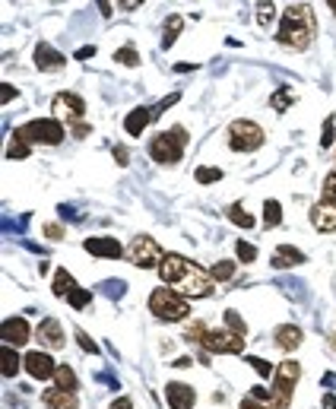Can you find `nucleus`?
<instances>
[{
    "label": "nucleus",
    "mask_w": 336,
    "mask_h": 409,
    "mask_svg": "<svg viewBox=\"0 0 336 409\" xmlns=\"http://www.w3.org/2000/svg\"><path fill=\"white\" fill-rule=\"evenodd\" d=\"M159 276L178 295H184V298H206V295H213V276L206 270H200L197 263H190L188 257H181V254H165L162 263H159Z\"/></svg>",
    "instance_id": "nucleus-1"
},
{
    "label": "nucleus",
    "mask_w": 336,
    "mask_h": 409,
    "mask_svg": "<svg viewBox=\"0 0 336 409\" xmlns=\"http://www.w3.org/2000/svg\"><path fill=\"white\" fill-rule=\"evenodd\" d=\"M314 35H317V23H314L311 7H308V3H289L282 19H279V29H276L279 45L295 48V51H308Z\"/></svg>",
    "instance_id": "nucleus-2"
},
{
    "label": "nucleus",
    "mask_w": 336,
    "mask_h": 409,
    "mask_svg": "<svg viewBox=\"0 0 336 409\" xmlns=\"http://www.w3.org/2000/svg\"><path fill=\"white\" fill-rule=\"evenodd\" d=\"M188 143H190V133L178 124V127H172V131H162V133L153 137V143H149V156H153V162L156 165H178Z\"/></svg>",
    "instance_id": "nucleus-3"
},
{
    "label": "nucleus",
    "mask_w": 336,
    "mask_h": 409,
    "mask_svg": "<svg viewBox=\"0 0 336 409\" xmlns=\"http://www.w3.org/2000/svg\"><path fill=\"white\" fill-rule=\"evenodd\" d=\"M149 311H153V318L165 320V324H178V320H184L190 314V305L172 286H159L149 292Z\"/></svg>",
    "instance_id": "nucleus-4"
},
{
    "label": "nucleus",
    "mask_w": 336,
    "mask_h": 409,
    "mask_svg": "<svg viewBox=\"0 0 336 409\" xmlns=\"http://www.w3.org/2000/svg\"><path fill=\"white\" fill-rule=\"evenodd\" d=\"M302 377V365L295 359H286L273 371V390H270V406L273 409H289L292 406V393Z\"/></svg>",
    "instance_id": "nucleus-5"
},
{
    "label": "nucleus",
    "mask_w": 336,
    "mask_h": 409,
    "mask_svg": "<svg viewBox=\"0 0 336 409\" xmlns=\"http://www.w3.org/2000/svg\"><path fill=\"white\" fill-rule=\"evenodd\" d=\"M16 137L25 140L29 146H35V143H41V146H58V143H64L67 131H64V121H58V118H35V121L16 127Z\"/></svg>",
    "instance_id": "nucleus-6"
},
{
    "label": "nucleus",
    "mask_w": 336,
    "mask_h": 409,
    "mask_svg": "<svg viewBox=\"0 0 336 409\" xmlns=\"http://www.w3.org/2000/svg\"><path fill=\"white\" fill-rule=\"evenodd\" d=\"M263 127L257 121H247V118H238V121L229 124V149L232 153H254V149L263 146Z\"/></svg>",
    "instance_id": "nucleus-7"
},
{
    "label": "nucleus",
    "mask_w": 336,
    "mask_h": 409,
    "mask_svg": "<svg viewBox=\"0 0 336 409\" xmlns=\"http://www.w3.org/2000/svg\"><path fill=\"white\" fill-rule=\"evenodd\" d=\"M162 247L156 245V238H149V235H137L127 245V261L137 267V270H153V267H159L162 263Z\"/></svg>",
    "instance_id": "nucleus-8"
},
{
    "label": "nucleus",
    "mask_w": 336,
    "mask_h": 409,
    "mask_svg": "<svg viewBox=\"0 0 336 409\" xmlns=\"http://www.w3.org/2000/svg\"><path fill=\"white\" fill-rule=\"evenodd\" d=\"M245 340L247 336L235 333L232 327H216V330H206L203 336V349L206 352H229V355H241L245 352Z\"/></svg>",
    "instance_id": "nucleus-9"
},
{
    "label": "nucleus",
    "mask_w": 336,
    "mask_h": 409,
    "mask_svg": "<svg viewBox=\"0 0 336 409\" xmlns=\"http://www.w3.org/2000/svg\"><path fill=\"white\" fill-rule=\"evenodd\" d=\"M51 111L64 124H80V118L86 115V102L76 92H58V96L51 98Z\"/></svg>",
    "instance_id": "nucleus-10"
},
{
    "label": "nucleus",
    "mask_w": 336,
    "mask_h": 409,
    "mask_svg": "<svg viewBox=\"0 0 336 409\" xmlns=\"http://www.w3.org/2000/svg\"><path fill=\"white\" fill-rule=\"evenodd\" d=\"M82 247H86L92 257H99V261H117V257H127V247H124L117 238H108V235L86 238Z\"/></svg>",
    "instance_id": "nucleus-11"
},
{
    "label": "nucleus",
    "mask_w": 336,
    "mask_h": 409,
    "mask_svg": "<svg viewBox=\"0 0 336 409\" xmlns=\"http://www.w3.org/2000/svg\"><path fill=\"white\" fill-rule=\"evenodd\" d=\"M23 365H25V371H29V377H32V381H48V377H54V371H58L54 359H51L45 349L29 352V355L23 359Z\"/></svg>",
    "instance_id": "nucleus-12"
},
{
    "label": "nucleus",
    "mask_w": 336,
    "mask_h": 409,
    "mask_svg": "<svg viewBox=\"0 0 336 409\" xmlns=\"http://www.w3.org/2000/svg\"><path fill=\"white\" fill-rule=\"evenodd\" d=\"M165 400H168V409H194L197 393H194L190 384H184V381H168V384H165Z\"/></svg>",
    "instance_id": "nucleus-13"
},
{
    "label": "nucleus",
    "mask_w": 336,
    "mask_h": 409,
    "mask_svg": "<svg viewBox=\"0 0 336 409\" xmlns=\"http://www.w3.org/2000/svg\"><path fill=\"white\" fill-rule=\"evenodd\" d=\"M35 336H38V343L48 346V349H64V343H67L64 327H60V320H54V318L41 320L38 327H35Z\"/></svg>",
    "instance_id": "nucleus-14"
},
{
    "label": "nucleus",
    "mask_w": 336,
    "mask_h": 409,
    "mask_svg": "<svg viewBox=\"0 0 336 409\" xmlns=\"http://www.w3.org/2000/svg\"><path fill=\"white\" fill-rule=\"evenodd\" d=\"M308 216H311V225L317 232H324V235L336 232V203H330V200H317Z\"/></svg>",
    "instance_id": "nucleus-15"
},
{
    "label": "nucleus",
    "mask_w": 336,
    "mask_h": 409,
    "mask_svg": "<svg viewBox=\"0 0 336 409\" xmlns=\"http://www.w3.org/2000/svg\"><path fill=\"white\" fill-rule=\"evenodd\" d=\"M0 336H3V343L7 346H25L29 343V336H32V330H29V324H25V318H7L3 320V327H0Z\"/></svg>",
    "instance_id": "nucleus-16"
},
{
    "label": "nucleus",
    "mask_w": 336,
    "mask_h": 409,
    "mask_svg": "<svg viewBox=\"0 0 336 409\" xmlns=\"http://www.w3.org/2000/svg\"><path fill=\"white\" fill-rule=\"evenodd\" d=\"M64 64H67V54H60L58 48H51L48 41L35 45V67L38 70H60Z\"/></svg>",
    "instance_id": "nucleus-17"
},
{
    "label": "nucleus",
    "mask_w": 336,
    "mask_h": 409,
    "mask_svg": "<svg viewBox=\"0 0 336 409\" xmlns=\"http://www.w3.org/2000/svg\"><path fill=\"white\" fill-rule=\"evenodd\" d=\"M302 340H304V333H302L298 324H279L276 333H273V343H276L282 352H295L298 346H302Z\"/></svg>",
    "instance_id": "nucleus-18"
},
{
    "label": "nucleus",
    "mask_w": 336,
    "mask_h": 409,
    "mask_svg": "<svg viewBox=\"0 0 336 409\" xmlns=\"http://www.w3.org/2000/svg\"><path fill=\"white\" fill-rule=\"evenodd\" d=\"M308 257H304V251H298L295 245H279L276 254L270 257V267H276V270H286V267H298V263H304Z\"/></svg>",
    "instance_id": "nucleus-19"
},
{
    "label": "nucleus",
    "mask_w": 336,
    "mask_h": 409,
    "mask_svg": "<svg viewBox=\"0 0 336 409\" xmlns=\"http://www.w3.org/2000/svg\"><path fill=\"white\" fill-rule=\"evenodd\" d=\"M41 403L48 409H80L74 390H60V387H51V390L41 393Z\"/></svg>",
    "instance_id": "nucleus-20"
},
{
    "label": "nucleus",
    "mask_w": 336,
    "mask_h": 409,
    "mask_svg": "<svg viewBox=\"0 0 336 409\" xmlns=\"http://www.w3.org/2000/svg\"><path fill=\"white\" fill-rule=\"evenodd\" d=\"M153 118H156V115H153L149 108H143V105L133 108L131 115L124 118V131L131 133V137H143V131L149 127V121H153Z\"/></svg>",
    "instance_id": "nucleus-21"
},
{
    "label": "nucleus",
    "mask_w": 336,
    "mask_h": 409,
    "mask_svg": "<svg viewBox=\"0 0 336 409\" xmlns=\"http://www.w3.org/2000/svg\"><path fill=\"white\" fill-rule=\"evenodd\" d=\"M181 29H184V16H178V13H172V16L165 19V25H162V48L168 51L178 41V35H181Z\"/></svg>",
    "instance_id": "nucleus-22"
},
{
    "label": "nucleus",
    "mask_w": 336,
    "mask_h": 409,
    "mask_svg": "<svg viewBox=\"0 0 336 409\" xmlns=\"http://www.w3.org/2000/svg\"><path fill=\"white\" fill-rule=\"evenodd\" d=\"M54 387H60V390H80V381H76V371L70 368V365H58V371H54Z\"/></svg>",
    "instance_id": "nucleus-23"
},
{
    "label": "nucleus",
    "mask_w": 336,
    "mask_h": 409,
    "mask_svg": "<svg viewBox=\"0 0 336 409\" xmlns=\"http://www.w3.org/2000/svg\"><path fill=\"white\" fill-rule=\"evenodd\" d=\"M74 289H76V279L70 276L64 267H60V270H54V286H51V292L58 295V298H67V295L74 292Z\"/></svg>",
    "instance_id": "nucleus-24"
},
{
    "label": "nucleus",
    "mask_w": 336,
    "mask_h": 409,
    "mask_svg": "<svg viewBox=\"0 0 336 409\" xmlns=\"http://www.w3.org/2000/svg\"><path fill=\"white\" fill-rule=\"evenodd\" d=\"M270 105H273V111L282 115V111H289V108L295 105V92L289 89V86H279V89L270 96Z\"/></svg>",
    "instance_id": "nucleus-25"
},
{
    "label": "nucleus",
    "mask_w": 336,
    "mask_h": 409,
    "mask_svg": "<svg viewBox=\"0 0 336 409\" xmlns=\"http://www.w3.org/2000/svg\"><path fill=\"white\" fill-rule=\"evenodd\" d=\"M19 365H23V362H19V355H16V346H3V377H7V381H13V377L19 375Z\"/></svg>",
    "instance_id": "nucleus-26"
},
{
    "label": "nucleus",
    "mask_w": 336,
    "mask_h": 409,
    "mask_svg": "<svg viewBox=\"0 0 336 409\" xmlns=\"http://www.w3.org/2000/svg\"><path fill=\"white\" fill-rule=\"evenodd\" d=\"M273 19H276V3L273 0H257V25L270 29Z\"/></svg>",
    "instance_id": "nucleus-27"
},
{
    "label": "nucleus",
    "mask_w": 336,
    "mask_h": 409,
    "mask_svg": "<svg viewBox=\"0 0 336 409\" xmlns=\"http://www.w3.org/2000/svg\"><path fill=\"white\" fill-rule=\"evenodd\" d=\"M229 219L235 222L238 229H254V225H257V219L247 213V210H241V203H232L229 206Z\"/></svg>",
    "instance_id": "nucleus-28"
},
{
    "label": "nucleus",
    "mask_w": 336,
    "mask_h": 409,
    "mask_svg": "<svg viewBox=\"0 0 336 409\" xmlns=\"http://www.w3.org/2000/svg\"><path fill=\"white\" fill-rule=\"evenodd\" d=\"M279 222H282V206H279V200H267V203H263V225H267V229H276Z\"/></svg>",
    "instance_id": "nucleus-29"
},
{
    "label": "nucleus",
    "mask_w": 336,
    "mask_h": 409,
    "mask_svg": "<svg viewBox=\"0 0 336 409\" xmlns=\"http://www.w3.org/2000/svg\"><path fill=\"white\" fill-rule=\"evenodd\" d=\"M29 149H32V146L13 133V137H10V146H7V159H16V162H19V159H29Z\"/></svg>",
    "instance_id": "nucleus-30"
},
{
    "label": "nucleus",
    "mask_w": 336,
    "mask_h": 409,
    "mask_svg": "<svg viewBox=\"0 0 336 409\" xmlns=\"http://www.w3.org/2000/svg\"><path fill=\"white\" fill-rule=\"evenodd\" d=\"M67 302H70V308L82 311V308H89V305H92V292H89V289H80V286H76L74 292L67 295Z\"/></svg>",
    "instance_id": "nucleus-31"
},
{
    "label": "nucleus",
    "mask_w": 336,
    "mask_h": 409,
    "mask_svg": "<svg viewBox=\"0 0 336 409\" xmlns=\"http://www.w3.org/2000/svg\"><path fill=\"white\" fill-rule=\"evenodd\" d=\"M115 60L117 64H124V67H139V54H137L133 45H121V48L115 51Z\"/></svg>",
    "instance_id": "nucleus-32"
},
{
    "label": "nucleus",
    "mask_w": 336,
    "mask_h": 409,
    "mask_svg": "<svg viewBox=\"0 0 336 409\" xmlns=\"http://www.w3.org/2000/svg\"><path fill=\"white\" fill-rule=\"evenodd\" d=\"M194 178H197L200 184H216V181H222V168H213V165H200L197 172H194Z\"/></svg>",
    "instance_id": "nucleus-33"
},
{
    "label": "nucleus",
    "mask_w": 336,
    "mask_h": 409,
    "mask_svg": "<svg viewBox=\"0 0 336 409\" xmlns=\"http://www.w3.org/2000/svg\"><path fill=\"white\" fill-rule=\"evenodd\" d=\"M210 276H213V279H219V283H225V279H232V276H235V263H232V261H219V263H213V270H210Z\"/></svg>",
    "instance_id": "nucleus-34"
},
{
    "label": "nucleus",
    "mask_w": 336,
    "mask_h": 409,
    "mask_svg": "<svg viewBox=\"0 0 336 409\" xmlns=\"http://www.w3.org/2000/svg\"><path fill=\"white\" fill-rule=\"evenodd\" d=\"M203 336H206V324H203V320H194V324L184 327V340H188V343H203Z\"/></svg>",
    "instance_id": "nucleus-35"
},
{
    "label": "nucleus",
    "mask_w": 336,
    "mask_h": 409,
    "mask_svg": "<svg viewBox=\"0 0 336 409\" xmlns=\"http://www.w3.org/2000/svg\"><path fill=\"white\" fill-rule=\"evenodd\" d=\"M235 254H238V261H241V263H254L257 261V247L251 245V241H238Z\"/></svg>",
    "instance_id": "nucleus-36"
},
{
    "label": "nucleus",
    "mask_w": 336,
    "mask_h": 409,
    "mask_svg": "<svg viewBox=\"0 0 336 409\" xmlns=\"http://www.w3.org/2000/svg\"><path fill=\"white\" fill-rule=\"evenodd\" d=\"M336 118L333 115H327V121H324V133H320V149H330L333 146V137H336Z\"/></svg>",
    "instance_id": "nucleus-37"
},
{
    "label": "nucleus",
    "mask_w": 336,
    "mask_h": 409,
    "mask_svg": "<svg viewBox=\"0 0 336 409\" xmlns=\"http://www.w3.org/2000/svg\"><path fill=\"white\" fill-rule=\"evenodd\" d=\"M102 292H105L108 298H121V295L127 292V283H124V279H105V286H102Z\"/></svg>",
    "instance_id": "nucleus-38"
},
{
    "label": "nucleus",
    "mask_w": 336,
    "mask_h": 409,
    "mask_svg": "<svg viewBox=\"0 0 336 409\" xmlns=\"http://www.w3.org/2000/svg\"><path fill=\"white\" fill-rule=\"evenodd\" d=\"M320 200H330V203H336V168H333V172H327V178H324Z\"/></svg>",
    "instance_id": "nucleus-39"
},
{
    "label": "nucleus",
    "mask_w": 336,
    "mask_h": 409,
    "mask_svg": "<svg viewBox=\"0 0 336 409\" xmlns=\"http://www.w3.org/2000/svg\"><path fill=\"white\" fill-rule=\"evenodd\" d=\"M225 327H232L235 333L247 336V324H245L241 318H238V311H235V308H229V311H225Z\"/></svg>",
    "instance_id": "nucleus-40"
},
{
    "label": "nucleus",
    "mask_w": 336,
    "mask_h": 409,
    "mask_svg": "<svg viewBox=\"0 0 336 409\" xmlns=\"http://www.w3.org/2000/svg\"><path fill=\"white\" fill-rule=\"evenodd\" d=\"M74 333H76V343H80V349H82V352H89V355H96V352H99L96 340H89V333H86V330H80V327H76Z\"/></svg>",
    "instance_id": "nucleus-41"
},
{
    "label": "nucleus",
    "mask_w": 336,
    "mask_h": 409,
    "mask_svg": "<svg viewBox=\"0 0 336 409\" xmlns=\"http://www.w3.org/2000/svg\"><path fill=\"white\" fill-rule=\"evenodd\" d=\"M245 362H247V365H254V371H257L260 377H270V371H273V368H270V362H263L260 355H247Z\"/></svg>",
    "instance_id": "nucleus-42"
},
{
    "label": "nucleus",
    "mask_w": 336,
    "mask_h": 409,
    "mask_svg": "<svg viewBox=\"0 0 336 409\" xmlns=\"http://www.w3.org/2000/svg\"><path fill=\"white\" fill-rule=\"evenodd\" d=\"M178 98H181V92H172V96H165V98H162V102H159V105H156V108H153V115H156V118H159V115H162V111H168V108H172V105H175V102H178Z\"/></svg>",
    "instance_id": "nucleus-43"
},
{
    "label": "nucleus",
    "mask_w": 336,
    "mask_h": 409,
    "mask_svg": "<svg viewBox=\"0 0 336 409\" xmlns=\"http://www.w3.org/2000/svg\"><path fill=\"white\" fill-rule=\"evenodd\" d=\"M45 238H48V241H60V238H64V229H60L58 222H48V225H45Z\"/></svg>",
    "instance_id": "nucleus-44"
},
{
    "label": "nucleus",
    "mask_w": 336,
    "mask_h": 409,
    "mask_svg": "<svg viewBox=\"0 0 336 409\" xmlns=\"http://www.w3.org/2000/svg\"><path fill=\"white\" fill-rule=\"evenodd\" d=\"M238 409H270V406H263V400H254V397H245L238 403Z\"/></svg>",
    "instance_id": "nucleus-45"
},
{
    "label": "nucleus",
    "mask_w": 336,
    "mask_h": 409,
    "mask_svg": "<svg viewBox=\"0 0 336 409\" xmlns=\"http://www.w3.org/2000/svg\"><path fill=\"white\" fill-rule=\"evenodd\" d=\"M19 92L13 89V86H10V82H3V92H0V102H3V105H10V102H13V98H16Z\"/></svg>",
    "instance_id": "nucleus-46"
},
{
    "label": "nucleus",
    "mask_w": 336,
    "mask_h": 409,
    "mask_svg": "<svg viewBox=\"0 0 336 409\" xmlns=\"http://www.w3.org/2000/svg\"><path fill=\"white\" fill-rule=\"evenodd\" d=\"M70 131H74V137L76 140H82V137H89V131H92V127H89V124H70Z\"/></svg>",
    "instance_id": "nucleus-47"
},
{
    "label": "nucleus",
    "mask_w": 336,
    "mask_h": 409,
    "mask_svg": "<svg viewBox=\"0 0 336 409\" xmlns=\"http://www.w3.org/2000/svg\"><path fill=\"white\" fill-rule=\"evenodd\" d=\"M92 54H96V45H82V48H80V51H76L74 58H76V60H89V58H92Z\"/></svg>",
    "instance_id": "nucleus-48"
},
{
    "label": "nucleus",
    "mask_w": 336,
    "mask_h": 409,
    "mask_svg": "<svg viewBox=\"0 0 336 409\" xmlns=\"http://www.w3.org/2000/svg\"><path fill=\"white\" fill-rule=\"evenodd\" d=\"M139 3H146V0H117V7H121L124 13H133V10H137Z\"/></svg>",
    "instance_id": "nucleus-49"
},
{
    "label": "nucleus",
    "mask_w": 336,
    "mask_h": 409,
    "mask_svg": "<svg viewBox=\"0 0 336 409\" xmlns=\"http://www.w3.org/2000/svg\"><path fill=\"white\" fill-rule=\"evenodd\" d=\"M108 409H133V403L127 400V397H115V400H111V406Z\"/></svg>",
    "instance_id": "nucleus-50"
},
{
    "label": "nucleus",
    "mask_w": 336,
    "mask_h": 409,
    "mask_svg": "<svg viewBox=\"0 0 336 409\" xmlns=\"http://www.w3.org/2000/svg\"><path fill=\"white\" fill-rule=\"evenodd\" d=\"M111 153H115V162H117V165H127V162H131V159H127V149H124V146H115Z\"/></svg>",
    "instance_id": "nucleus-51"
},
{
    "label": "nucleus",
    "mask_w": 336,
    "mask_h": 409,
    "mask_svg": "<svg viewBox=\"0 0 336 409\" xmlns=\"http://www.w3.org/2000/svg\"><path fill=\"white\" fill-rule=\"evenodd\" d=\"M251 397H254V400H270V390H267V387H254Z\"/></svg>",
    "instance_id": "nucleus-52"
},
{
    "label": "nucleus",
    "mask_w": 336,
    "mask_h": 409,
    "mask_svg": "<svg viewBox=\"0 0 336 409\" xmlns=\"http://www.w3.org/2000/svg\"><path fill=\"white\" fill-rule=\"evenodd\" d=\"M99 3V13L102 16H111V0H96Z\"/></svg>",
    "instance_id": "nucleus-53"
},
{
    "label": "nucleus",
    "mask_w": 336,
    "mask_h": 409,
    "mask_svg": "<svg viewBox=\"0 0 336 409\" xmlns=\"http://www.w3.org/2000/svg\"><path fill=\"white\" fill-rule=\"evenodd\" d=\"M324 409H336V397H333V393H327V397H324Z\"/></svg>",
    "instance_id": "nucleus-54"
},
{
    "label": "nucleus",
    "mask_w": 336,
    "mask_h": 409,
    "mask_svg": "<svg viewBox=\"0 0 336 409\" xmlns=\"http://www.w3.org/2000/svg\"><path fill=\"white\" fill-rule=\"evenodd\" d=\"M175 70H178V74H190V70H197V67L194 64H175Z\"/></svg>",
    "instance_id": "nucleus-55"
},
{
    "label": "nucleus",
    "mask_w": 336,
    "mask_h": 409,
    "mask_svg": "<svg viewBox=\"0 0 336 409\" xmlns=\"http://www.w3.org/2000/svg\"><path fill=\"white\" fill-rule=\"evenodd\" d=\"M188 365H190L188 355H184V359H175V368H188Z\"/></svg>",
    "instance_id": "nucleus-56"
},
{
    "label": "nucleus",
    "mask_w": 336,
    "mask_h": 409,
    "mask_svg": "<svg viewBox=\"0 0 336 409\" xmlns=\"http://www.w3.org/2000/svg\"><path fill=\"white\" fill-rule=\"evenodd\" d=\"M327 3H330V10H333V13H336V0H327Z\"/></svg>",
    "instance_id": "nucleus-57"
},
{
    "label": "nucleus",
    "mask_w": 336,
    "mask_h": 409,
    "mask_svg": "<svg viewBox=\"0 0 336 409\" xmlns=\"http://www.w3.org/2000/svg\"><path fill=\"white\" fill-rule=\"evenodd\" d=\"M330 343H333V349H336V336H330Z\"/></svg>",
    "instance_id": "nucleus-58"
}]
</instances>
